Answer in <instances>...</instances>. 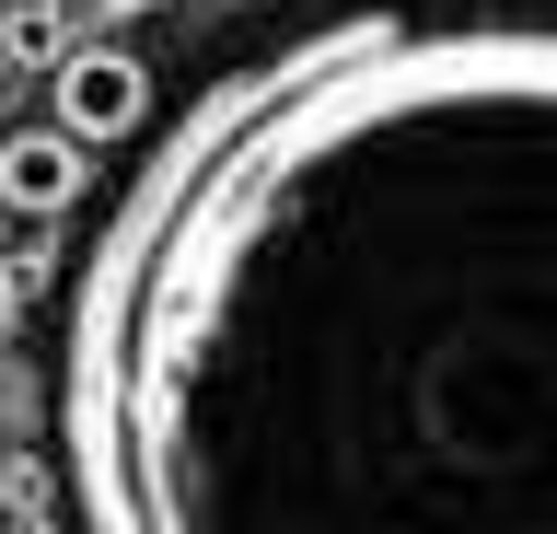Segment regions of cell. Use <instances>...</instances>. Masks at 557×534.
<instances>
[{
	"mask_svg": "<svg viewBox=\"0 0 557 534\" xmlns=\"http://www.w3.org/2000/svg\"><path fill=\"white\" fill-rule=\"evenodd\" d=\"M82 186H94V140H70L59 116L0 140V198H12V221H59V210H82Z\"/></svg>",
	"mask_w": 557,
	"mask_h": 534,
	"instance_id": "3",
	"label": "cell"
},
{
	"mask_svg": "<svg viewBox=\"0 0 557 534\" xmlns=\"http://www.w3.org/2000/svg\"><path fill=\"white\" fill-rule=\"evenodd\" d=\"M94 12L104 24H139V12H163V0H94Z\"/></svg>",
	"mask_w": 557,
	"mask_h": 534,
	"instance_id": "5",
	"label": "cell"
},
{
	"mask_svg": "<svg viewBox=\"0 0 557 534\" xmlns=\"http://www.w3.org/2000/svg\"><path fill=\"white\" fill-rule=\"evenodd\" d=\"M70 47H59V12L47 0H12V71H59Z\"/></svg>",
	"mask_w": 557,
	"mask_h": 534,
	"instance_id": "4",
	"label": "cell"
},
{
	"mask_svg": "<svg viewBox=\"0 0 557 534\" xmlns=\"http://www.w3.org/2000/svg\"><path fill=\"white\" fill-rule=\"evenodd\" d=\"M35 384L70 534H557V0H278Z\"/></svg>",
	"mask_w": 557,
	"mask_h": 534,
	"instance_id": "1",
	"label": "cell"
},
{
	"mask_svg": "<svg viewBox=\"0 0 557 534\" xmlns=\"http://www.w3.org/2000/svg\"><path fill=\"white\" fill-rule=\"evenodd\" d=\"M47 116H59L70 140H151V116H163V94H151V71H139L128 47H70L59 71H47Z\"/></svg>",
	"mask_w": 557,
	"mask_h": 534,
	"instance_id": "2",
	"label": "cell"
}]
</instances>
